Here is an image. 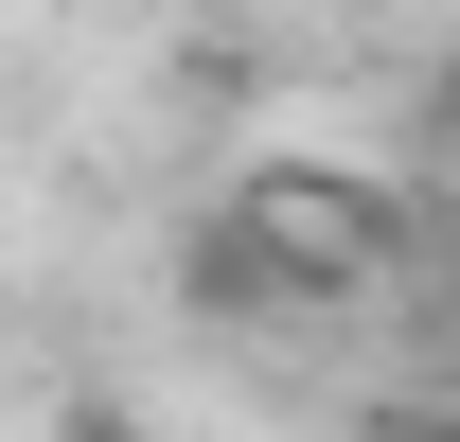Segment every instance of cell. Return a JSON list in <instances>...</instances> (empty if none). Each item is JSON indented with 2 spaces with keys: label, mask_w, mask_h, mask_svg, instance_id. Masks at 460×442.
<instances>
[{
  "label": "cell",
  "mask_w": 460,
  "mask_h": 442,
  "mask_svg": "<svg viewBox=\"0 0 460 442\" xmlns=\"http://www.w3.org/2000/svg\"><path fill=\"white\" fill-rule=\"evenodd\" d=\"M372 442H460V407H390V425H372Z\"/></svg>",
  "instance_id": "1"
},
{
  "label": "cell",
  "mask_w": 460,
  "mask_h": 442,
  "mask_svg": "<svg viewBox=\"0 0 460 442\" xmlns=\"http://www.w3.org/2000/svg\"><path fill=\"white\" fill-rule=\"evenodd\" d=\"M425 107H443V124H460V54H443V71H425Z\"/></svg>",
  "instance_id": "2"
}]
</instances>
